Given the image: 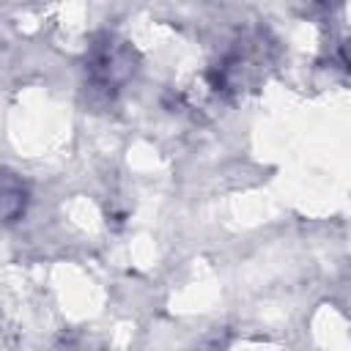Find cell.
Segmentation results:
<instances>
[{"mask_svg":"<svg viewBox=\"0 0 351 351\" xmlns=\"http://www.w3.org/2000/svg\"><path fill=\"white\" fill-rule=\"evenodd\" d=\"M132 52L123 41L112 38V36H104L99 44L90 47V55H88V82L93 90L110 96L115 93L123 80L132 74Z\"/></svg>","mask_w":351,"mask_h":351,"instance_id":"obj_1","label":"cell"},{"mask_svg":"<svg viewBox=\"0 0 351 351\" xmlns=\"http://www.w3.org/2000/svg\"><path fill=\"white\" fill-rule=\"evenodd\" d=\"M25 206H27L25 184L14 173L3 170L0 173V219H5V222L19 219V214H25Z\"/></svg>","mask_w":351,"mask_h":351,"instance_id":"obj_2","label":"cell"}]
</instances>
